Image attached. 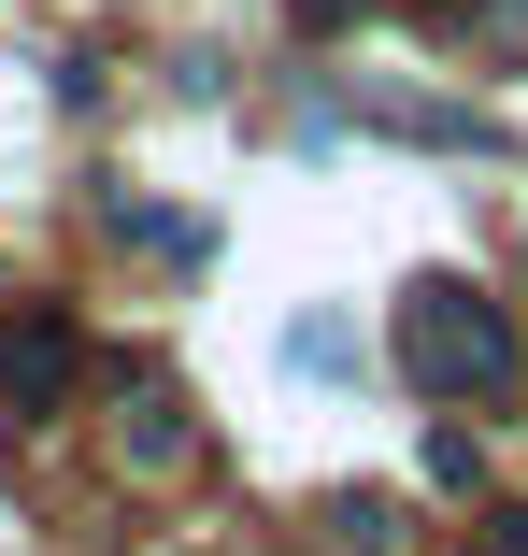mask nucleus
I'll return each mask as SVG.
<instances>
[{"label":"nucleus","mask_w":528,"mask_h":556,"mask_svg":"<svg viewBox=\"0 0 528 556\" xmlns=\"http://www.w3.org/2000/svg\"><path fill=\"white\" fill-rule=\"evenodd\" d=\"M72 357H86L72 300H15V314H0V414H58Z\"/></svg>","instance_id":"2"},{"label":"nucleus","mask_w":528,"mask_h":556,"mask_svg":"<svg viewBox=\"0 0 528 556\" xmlns=\"http://www.w3.org/2000/svg\"><path fill=\"white\" fill-rule=\"evenodd\" d=\"M115 457H129V471H172V457H186V414H172L158 386L129 400V428H115Z\"/></svg>","instance_id":"3"},{"label":"nucleus","mask_w":528,"mask_h":556,"mask_svg":"<svg viewBox=\"0 0 528 556\" xmlns=\"http://www.w3.org/2000/svg\"><path fill=\"white\" fill-rule=\"evenodd\" d=\"M486 556H528V514H486Z\"/></svg>","instance_id":"6"},{"label":"nucleus","mask_w":528,"mask_h":556,"mask_svg":"<svg viewBox=\"0 0 528 556\" xmlns=\"http://www.w3.org/2000/svg\"><path fill=\"white\" fill-rule=\"evenodd\" d=\"M514 357H528L514 314H500L472 271H414V286H400V371L429 386V400H500Z\"/></svg>","instance_id":"1"},{"label":"nucleus","mask_w":528,"mask_h":556,"mask_svg":"<svg viewBox=\"0 0 528 556\" xmlns=\"http://www.w3.org/2000/svg\"><path fill=\"white\" fill-rule=\"evenodd\" d=\"M400 15H429V29H457V15H486V0H400Z\"/></svg>","instance_id":"7"},{"label":"nucleus","mask_w":528,"mask_h":556,"mask_svg":"<svg viewBox=\"0 0 528 556\" xmlns=\"http://www.w3.org/2000/svg\"><path fill=\"white\" fill-rule=\"evenodd\" d=\"M486 15H500V29H528V0H486Z\"/></svg>","instance_id":"8"},{"label":"nucleus","mask_w":528,"mask_h":556,"mask_svg":"<svg viewBox=\"0 0 528 556\" xmlns=\"http://www.w3.org/2000/svg\"><path fill=\"white\" fill-rule=\"evenodd\" d=\"M286 371L343 386V371H357V328H343V314H300V328H286Z\"/></svg>","instance_id":"4"},{"label":"nucleus","mask_w":528,"mask_h":556,"mask_svg":"<svg viewBox=\"0 0 528 556\" xmlns=\"http://www.w3.org/2000/svg\"><path fill=\"white\" fill-rule=\"evenodd\" d=\"M372 15V0H300V29H357Z\"/></svg>","instance_id":"5"}]
</instances>
